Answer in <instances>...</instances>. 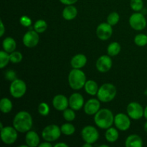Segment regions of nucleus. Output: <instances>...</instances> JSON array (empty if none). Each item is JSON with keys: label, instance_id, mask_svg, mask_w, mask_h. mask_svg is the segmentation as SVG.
<instances>
[{"label": "nucleus", "instance_id": "obj_9", "mask_svg": "<svg viewBox=\"0 0 147 147\" xmlns=\"http://www.w3.org/2000/svg\"><path fill=\"white\" fill-rule=\"evenodd\" d=\"M81 136L86 143H96L99 138V133L97 129L92 126H86L81 131Z\"/></svg>", "mask_w": 147, "mask_h": 147}, {"label": "nucleus", "instance_id": "obj_33", "mask_svg": "<svg viewBox=\"0 0 147 147\" xmlns=\"http://www.w3.org/2000/svg\"><path fill=\"white\" fill-rule=\"evenodd\" d=\"M120 20V16L117 12H112L107 17V22L110 24L111 26L115 25L119 22Z\"/></svg>", "mask_w": 147, "mask_h": 147}, {"label": "nucleus", "instance_id": "obj_13", "mask_svg": "<svg viewBox=\"0 0 147 147\" xmlns=\"http://www.w3.org/2000/svg\"><path fill=\"white\" fill-rule=\"evenodd\" d=\"M113 34L112 26L108 22L101 23L96 29V34L101 40H107L111 37Z\"/></svg>", "mask_w": 147, "mask_h": 147}, {"label": "nucleus", "instance_id": "obj_32", "mask_svg": "<svg viewBox=\"0 0 147 147\" xmlns=\"http://www.w3.org/2000/svg\"><path fill=\"white\" fill-rule=\"evenodd\" d=\"M63 117L67 121H73L76 119V113L73 109H66L65 110L63 111Z\"/></svg>", "mask_w": 147, "mask_h": 147}, {"label": "nucleus", "instance_id": "obj_29", "mask_svg": "<svg viewBox=\"0 0 147 147\" xmlns=\"http://www.w3.org/2000/svg\"><path fill=\"white\" fill-rule=\"evenodd\" d=\"M10 61V55L8 54V53L6 51H1L0 52V67L1 69L4 68L7 65L9 62Z\"/></svg>", "mask_w": 147, "mask_h": 147}, {"label": "nucleus", "instance_id": "obj_38", "mask_svg": "<svg viewBox=\"0 0 147 147\" xmlns=\"http://www.w3.org/2000/svg\"><path fill=\"white\" fill-rule=\"evenodd\" d=\"M60 1L65 5H72L77 2L78 0H60Z\"/></svg>", "mask_w": 147, "mask_h": 147}, {"label": "nucleus", "instance_id": "obj_20", "mask_svg": "<svg viewBox=\"0 0 147 147\" xmlns=\"http://www.w3.org/2000/svg\"><path fill=\"white\" fill-rule=\"evenodd\" d=\"M125 146L126 147H142L143 146V141L139 135L131 134L126 138Z\"/></svg>", "mask_w": 147, "mask_h": 147}, {"label": "nucleus", "instance_id": "obj_5", "mask_svg": "<svg viewBox=\"0 0 147 147\" xmlns=\"http://www.w3.org/2000/svg\"><path fill=\"white\" fill-rule=\"evenodd\" d=\"M61 129L55 124H50L44 128L42 131V136L45 142H53L57 140L61 135Z\"/></svg>", "mask_w": 147, "mask_h": 147}, {"label": "nucleus", "instance_id": "obj_41", "mask_svg": "<svg viewBox=\"0 0 147 147\" xmlns=\"http://www.w3.org/2000/svg\"><path fill=\"white\" fill-rule=\"evenodd\" d=\"M55 147H60V146H62V147H67V144H66L65 143H62V142H60V143H57L54 146Z\"/></svg>", "mask_w": 147, "mask_h": 147}, {"label": "nucleus", "instance_id": "obj_4", "mask_svg": "<svg viewBox=\"0 0 147 147\" xmlns=\"http://www.w3.org/2000/svg\"><path fill=\"white\" fill-rule=\"evenodd\" d=\"M116 95V88L111 83H105L98 89L97 97L100 101L108 103L113 100Z\"/></svg>", "mask_w": 147, "mask_h": 147}, {"label": "nucleus", "instance_id": "obj_40", "mask_svg": "<svg viewBox=\"0 0 147 147\" xmlns=\"http://www.w3.org/2000/svg\"><path fill=\"white\" fill-rule=\"evenodd\" d=\"M53 145H52L51 142H43V143L40 144L39 146L40 147H51Z\"/></svg>", "mask_w": 147, "mask_h": 147}, {"label": "nucleus", "instance_id": "obj_47", "mask_svg": "<svg viewBox=\"0 0 147 147\" xmlns=\"http://www.w3.org/2000/svg\"><path fill=\"white\" fill-rule=\"evenodd\" d=\"M145 94H146V95H147V88H146V91H145Z\"/></svg>", "mask_w": 147, "mask_h": 147}, {"label": "nucleus", "instance_id": "obj_31", "mask_svg": "<svg viewBox=\"0 0 147 147\" xmlns=\"http://www.w3.org/2000/svg\"><path fill=\"white\" fill-rule=\"evenodd\" d=\"M134 42L139 47H144L147 45V35L144 34H139L135 37Z\"/></svg>", "mask_w": 147, "mask_h": 147}, {"label": "nucleus", "instance_id": "obj_34", "mask_svg": "<svg viewBox=\"0 0 147 147\" xmlns=\"http://www.w3.org/2000/svg\"><path fill=\"white\" fill-rule=\"evenodd\" d=\"M23 55L20 52L14 51L10 54V61L12 63H19L22 60Z\"/></svg>", "mask_w": 147, "mask_h": 147}, {"label": "nucleus", "instance_id": "obj_14", "mask_svg": "<svg viewBox=\"0 0 147 147\" xmlns=\"http://www.w3.org/2000/svg\"><path fill=\"white\" fill-rule=\"evenodd\" d=\"M97 70L100 73H106L112 67V60L110 55H102L97 60L96 63Z\"/></svg>", "mask_w": 147, "mask_h": 147}, {"label": "nucleus", "instance_id": "obj_37", "mask_svg": "<svg viewBox=\"0 0 147 147\" xmlns=\"http://www.w3.org/2000/svg\"><path fill=\"white\" fill-rule=\"evenodd\" d=\"M20 24H21L22 25L26 27H30L32 24L31 19H30V17H27V16H25V15L21 17V18H20Z\"/></svg>", "mask_w": 147, "mask_h": 147}, {"label": "nucleus", "instance_id": "obj_10", "mask_svg": "<svg viewBox=\"0 0 147 147\" xmlns=\"http://www.w3.org/2000/svg\"><path fill=\"white\" fill-rule=\"evenodd\" d=\"M127 114L131 119L134 120H139L142 119L144 114V109L141 104L136 102H131L126 108Z\"/></svg>", "mask_w": 147, "mask_h": 147}, {"label": "nucleus", "instance_id": "obj_35", "mask_svg": "<svg viewBox=\"0 0 147 147\" xmlns=\"http://www.w3.org/2000/svg\"><path fill=\"white\" fill-rule=\"evenodd\" d=\"M38 112L42 116H47L50 113V107H49L48 104L45 102L40 103V105L38 106Z\"/></svg>", "mask_w": 147, "mask_h": 147}, {"label": "nucleus", "instance_id": "obj_3", "mask_svg": "<svg viewBox=\"0 0 147 147\" xmlns=\"http://www.w3.org/2000/svg\"><path fill=\"white\" fill-rule=\"evenodd\" d=\"M68 83L73 90H80L86 83V74L80 69L73 68L68 76Z\"/></svg>", "mask_w": 147, "mask_h": 147}, {"label": "nucleus", "instance_id": "obj_30", "mask_svg": "<svg viewBox=\"0 0 147 147\" xmlns=\"http://www.w3.org/2000/svg\"><path fill=\"white\" fill-rule=\"evenodd\" d=\"M130 7L134 11L136 12L141 11L144 8L143 0H131Z\"/></svg>", "mask_w": 147, "mask_h": 147}, {"label": "nucleus", "instance_id": "obj_15", "mask_svg": "<svg viewBox=\"0 0 147 147\" xmlns=\"http://www.w3.org/2000/svg\"><path fill=\"white\" fill-rule=\"evenodd\" d=\"M69 106L74 111H78L84 106V98L80 93H74L69 98Z\"/></svg>", "mask_w": 147, "mask_h": 147}, {"label": "nucleus", "instance_id": "obj_11", "mask_svg": "<svg viewBox=\"0 0 147 147\" xmlns=\"http://www.w3.org/2000/svg\"><path fill=\"white\" fill-rule=\"evenodd\" d=\"M114 124L119 130L125 131L131 126L130 117L125 113H118L114 117Z\"/></svg>", "mask_w": 147, "mask_h": 147}, {"label": "nucleus", "instance_id": "obj_19", "mask_svg": "<svg viewBox=\"0 0 147 147\" xmlns=\"http://www.w3.org/2000/svg\"><path fill=\"white\" fill-rule=\"evenodd\" d=\"M87 63V57L83 54H78L72 58L70 64L73 68L81 69Z\"/></svg>", "mask_w": 147, "mask_h": 147}, {"label": "nucleus", "instance_id": "obj_44", "mask_svg": "<svg viewBox=\"0 0 147 147\" xmlns=\"http://www.w3.org/2000/svg\"><path fill=\"white\" fill-rule=\"evenodd\" d=\"M144 131L147 133V121L146 123H144Z\"/></svg>", "mask_w": 147, "mask_h": 147}, {"label": "nucleus", "instance_id": "obj_6", "mask_svg": "<svg viewBox=\"0 0 147 147\" xmlns=\"http://www.w3.org/2000/svg\"><path fill=\"white\" fill-rule=\"evenodd\" d=\"M26 90H27V86L25 83L20 79H16L15 80L11 82L10 85V94L15 98H20L22 97L25 94Z\"/></svg>", "mask_w": 147, "mask_h": 147}, {"label": "nucleus", "instance_id": "obj_18", "mask_svg": "<svg viewBox=\"0 0 147 147\" xmlns=\"http://www.w3.org/2000/svg\"><path fill=\"white\" fill-rule=\"evenodd\" d=\"M25 142L28 146L36 147L40 145L39 135L34 131H29L25 136Z\"/></svg>", "mask_w": 147, "mask_h": 147}, {"label": "nucleus", "instance_id": "obj_7", "mask_svg": "<svg viewBox=\"0 0 147 147\" xmlns=\"http://www.w3.org/2000/svg\"><path fill=\"white\" fill-rule=\"evenodd\" d=\"M17 131L15 128L13 126H6L2 129H1V141L6 144H12L17 141Z\"/></svg>", "mask_w": 147, "mask_h": 147}, {"label": "nucleus", "instance_id": "obj_8", "mask_svg": "<svg viewBox=\"0 0 147 147\" xmlns=\"http://www.w3.org/2000/svg\"><path fill=\"white\" fill-rule=\"evenodd\" d=\"M129 24L134 30L137 31L143 30L146 27L147 24L144 14L140 12L134 13L129 18Z\"/></svg>", "mask_w": 147, "mask_h": 147}, {"label": "nucleus", "instance_id": "obj_23", "mask_svg": "<svg viewBox=\"0 0 147 147\" xmlns=\"http://www.w3.org/2000/svg\"><path fill=\"white\" fill-rule=\"evenodd\" d=\"M84 88L88 94L90 95V96H96V95H97L99 88L96 81L89 80L86 81L84 86Z\"/></svg>", "mask_w": 147, "mask_h": 147}, {"label": "nucleus", "instance_id": "obj_24", "mask_svg": "<svg viewBox=\"0 0 147 147\" xmlns=\"http://www.w3.org/2000/svg\"><path fill=\"white\" fill-rule=\"evenodd\" d=\"M119 131H117V129L112 127L109 128L106 130V134H105L106 141L110 143H114L115 142H116L119 139Z\"/></svg>", "mask_w": 147, "mask_h": 147}, {"label": "nucleus", "instance_id": "obj_21", "mask_svg": "<svg viewBox=\"0 0 147 147\" xmlns=\"http://www.w3.org/2000/svg\"><path fill=\"white\" fill-rule=\"evenodd\" d=\"M78 14V10L75 6L67 5L63 11V17L66 20H72L76 17Z\"/></svg>", "mask_w": 147, "mask_h": 147}, {"label": "nucleus", "instance_id": "obj_26", "mask_svg": "<svg viewBox=\"0 0 147 147\" xmlns=\"http://www.w3.org/2000/svg\"><path fill=\"white\" fill-rule=\"evenodd\" d=\"M121 52V45L117 42H111L109 45L107 49L108 55L110 56H116L119 54Z\"/></svg>", "mask_w": 147, "mask_h": 147}, {"label": "nucleus", "instance_id": "obj_28", "mask_svg": "<svg viewBox=\"0 0 147 147\" xmlns=\"http://www.w3.org/2000/svg\"><path fill=\"white\" fill-rule=\"evenodd\" d=\"M34 30L38 33H43L47 28V24L45 20H39L36 21L34 25Z\"/></svg>", "mask_w": 147, "mask_h": 147}, {"label": "nucleus", "instance_id": "obj_12", "mask_svg": "<svg viewBox=\"0 0 147 147\" xmlns=\"http://www.w3.org/2000/svg\"><path fill=\"white\" fill-rule=\"evenodd\" d=\"M23 44L27 47H34L38 44L40 41L39 33L35 30H29L24 34L22 38Z\"/></svg>", "mask_w": 147, "mask_h": 147}, {"label": "nucleus", "instance_id": "obj_2", "mask_svg": "<svg viewBox=\"0 0 147 147\" xmlns=\"http://www.w3.org/2000/svg\"><path fill=\"white\" fill-rule=\"evenodd\" d=\"M94 122L98 127L108 129L114 123V116L109 109H100L95 114Z\"/></svg>", "mask_w": 147, "mask_h": 147}, {"label": "nucleus", "instance_id": "obj_16", "mask_svg": "<svg viewBox=\"0 0 147 147\" xmlns=\"http://www.w3.org/2000/svg\"><path fill=\"white\" fill-rule=\"evenodd\" d=\"M100 100L96 98L89 99L83 106L85 113L90 116L96 114L100 110Z\"/></svg>", "mask_w": 147, "mask_h": 147}, {"label": "nucleus", "instance_id": "obj_17", "mask_svg": "<svg viewBox=\"0 0 147 147\" xmlns=\"http://www.w3.org/2000/svg\"><path fill=\"white\" fill-rule=\"evenodd\" d=\"M53 105L56 110L63 111L68 107L69 100L63 95H57L53 98Z\"/></svg>", "mask_w": 147, "mask_h": 147}, {"label": "nucleus", "instance_id": "obj_45", "mask_svg": "<svg viewBox=\"0 0 147 147\" xmlns=\"http://www.w3.org/2000/svg\"><path fill=\"white\" fill-rule=\"evenodd\" d=\"M100 147H104V146H106V147H108L109 146H108V145H100Z\"/></svg>", "mask_w": 147, "mask_h": 147}, {"label": "nucleus", "instance_id": "obj_36", "mask_svg": "<svg viewBox=\"0 0 147 147\" xmlns=\"http://www.w3.org/2000/svg\"><path fill=\"white\" fill-rule=\"evenodd\" d=\"M5 78L7 80H9V81H14L16 79H17V74H16L15 72L12 70H9L6 72L5 73Z\"/></svg>", "mask_w": 147, "mask_h": 147}, {"label": "nucleus", "instance_id": "obj_27", "mask_svg": "<svg viewBox=\"0 0 147 147\" xmlns=\"http://www.w3.org/2000/svg\"><path fill=\"white\" fill-rule=\"evenodd\" d=\"M60 129H61L62 134H63L64 135H66V136L73 135L75 133V131H76V128H75V126L72 123H66L62 125L61 127H60Z\"/></svg>", "mask_w": 147, "mask_h": 147}, {"label": "nucleus", "instance_id": "obj_39", "mask_svg": "<svg viewBox=\"0 0 147 147\" xmlns=\"http://www.w3.org/2000/svg\"><path fill=\"white\" fill-rule=\"evenodd\" d=\"M0 36L1 37H2L3 35H4V32H5V28H4V24H3V22L0 21Z\"/></svg>", "mask_w": 147, "mask_h": 147}, {"label": "nucleus", "instance_id": "obj_1", "mask_svg": "<svg viewBox=\"0 0 147 147\" xmlns=\"http://www.w3.org/2000/svg\"><path fill=\"white\" fill-rule=\"evenodd\" d=\"M32 118L27 111H20L16 114L13 120V126L20 133L29 131L32 127Z\"/></svg>", "mask_w": 147, "mask_h": 147}, {"label": "nucleus", "instance_id": "obj_25", "mask_svg": "<svg viewBox=\"0 0 147 147\" xmlns=\"http://www.w3.org/2000/svg\"><path fill=\"white\" fill-rule=\"evenodd\" d=\"M12 109V103L7 98H3L0 101V110L2 113H8Z\"/></svg>", "mask_w": 147, "mask_h": 147}, {"label": "nucleus", "instance_id": "obj_42", "mask_svg": "<svg viewBox=\"0 0 147 147\" xmlns=\"http://www.w3.org/2000/svg\"><path fill=\"white\" fill-rule=\"evenodd\" d=\"M144 116L145 119L147 120V106L145 107V109H144Z\"/></svg>", "mask_w": 147, "mask_h": 147}, {"label": "nucleus", "instance_id": "obj_43", "mask_svg": "<svg viewBox=\"0 0 147 147\" xmlns=\"http://www.w3.org/2000/svg\"><path fill=\"white\" fill-rule=\"evenodd\" d=\"M83 147H91L92 144H89V143H86L85 144H83Z\"/></svg>", "mask_w": 147, "mask_h": 147}, {"label": "nucleus", "instance_id": "obj_46", "mask_svg": "<svg viewBox=\"0 0 147 147\" xmlns=\"http://www.w3.org/2000/svg\"><path fill=\"white\" fill-rule=\"evenodd\" d=\"M0 126H1V129H3V128H4V127H3V125H2V123H0Z\"/></svg>", "mask_w": 147, "mask_h": 147}, {"label": "nucleus", "instance_id": "obj_22", "mask_svg": "<svg viewBox=\"0 0 147 147\" xmlns=\"http://www.w3.org/2000/svg\"><path fill=\"white\" fill-rule=\"evenodd\" d=\"M2 47L4 51L7 52L8 53H11L15 51L16 47H17V43L12 37H6L3 40Z\"/></svg>", "mask_w": 147, "mask_h": 147}]
</instances>
